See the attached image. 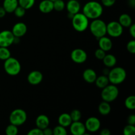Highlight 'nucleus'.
Here are the masks:
<instances>
[{
    "instance_id": "1",
    "label": "nucleus",
    "mask_w": 135,
    "mask_h": 135,
    "mask_svg": "<svg viewBox=\"0 0 135 135\" xmlns=\"http://www.w3.org/2000/svg\"><path fill=\"white\" fill-rule=\"evenodd\" d=\"M103 11V5L96 1L87 2L83 9V13L88 19L99 18L102 15Z\"/></svg>"
},
{
    "instance_id": "2",
    "label": "nucleus",
    "mask_w": 135,
    "mask_h": 135,
    "mask_svg": "<svg viewBox=\"0 0 135 135\" xmlns=\"http://www.w3.org/2000/svg\"><path fill=\"white\" fill-rule=\"evenodd\" d=\"M108 77L111 84L117 85L125 81L127 78V72L123 67H114L109 71Z\"/></svg>"
},
{
    "instance_id": "3",
    "label": "nucleus",
    "mask_w": 135,
    "mask_h": 135,
    "mask_svg": "<svg viewBox=\"0 0 135 135\" xmlns=\"http://www.w3.org/2000/svg\"><path fill=\"white\" fill-rule=\"evenodd\" d=\"M106 25L107 24H105L104 21L99 18H96L93 19L88 26L92 35L97 39H99L101 37L105 36L107 34Z\"/></svg>"
},
{
    "instance_id": "4",
    "label": "nucleus",
    "mask_w": 135,
    "mask_h": 135,
    "mask_svg": "<svg viewBox=\"0 0 135 135\" xmlns=\"http://www.w3.org/2000/svg\"><path fill=\"white\" fill-rule=\"evenodd\" d=\"M71 19L73 27L79 32L85 31L89 26V20L83 13H76L73 16Z\"/></svg>"
},
{
    "instance_id": "5",
    "label": "nucleus",
    "mask_w": 135,
    "mask_h": 135,
    "mask_svg": "<svg viewBox=\"0 0 135 135\" xmlns=\"http://www.w3.org/2000/svg\"><path fill=\"white\" fill-rule=\"evenodd\" d=\"M4 70L7 75L10 76H16L18 75L21 71V65L17 59L11 56L4 61Z\"/></svg>"
},
{
    "instance_id": "6",
    "label": "nucleus",
    "mask_w": 135,
    "mask_h": 135,
    "mask_svg": "<svg viewBox=\"0 0 135 135\" xmlns=\"http://www.w3.org/2000/svg\"><path fill=\"white\" fill-rule=\"evenodd\" d=\"M119 89L117 86L114 84H108L102 88L101 92V98L103 101L107 102H112L117 98L119 96Z\"/></svg>"
},
{
    "instance_id": "7",
    "label": "nucleus",
    "mask_w": 135,
    "mask_h": 135,
    "mask_svg": "<svg viewBox=\"0 0 135 135\" xmlns=\"http://www.w3.org/2000/svg\"><path fill=\"white\" fill-rule=\"evenodd\" d=\"M27 119V114L22 109H15L9 115V121L11 124L18 127L23 125Z\"/></svg>"
},
{
    "instance_id": "8",
    "label": "nucleus",
    "mask_w": 135,
    "mask_h": 135,
    "mask_svg": "<svg viewBox=\"0 0 135 135\" xmlns=\"http://www.w3.org/2000/svg\"><path fill=\"white\" fill-rule=\"evenodd\" d=\"M106 32L111 37L118 38L122 35L123 32V27L118 21H112L107 24Z\"/></svg>"
},
{
    "instance_id": "9",
    "label": "nucleus",
    "mask_w": 135,
    "mask_h": 135,
    "mask_svg": "<svg viewBox=\"0 0 135 135\" xmlns=\"http://www.w3.org/2000/svg\"><path fill=\"white\" fill-rule=\"evenodd\" d=\"M15 36L11 31L7 30L0 32V47H9L14 42Z\"/></svg>"
},
{
    "instance_id": "10",
    "label": "nucleus",
    "mask_w": 135,
    "mask_h": 135,
    "mask_svg": "<svg viewBox=\"0 0 135 135\" xmlns=\"http://www.w3.org/2000/svg\"><path fill=\"white\" fill-rule=\"evenodd\" d=\"M71 58L73 61L77 64L84 63L88 58V55L84 50L80 48L75 49L71 54Z\"/></svg>"
},
{
    "instance_id": "11",
    "label": "nucleus",
    "mask_w": 135,
    "mask_h": 135,
    "mask_svg": "<svg viewBox=\"0 0 135 135\" xmlns=\"http://www.w3.org/2000/svg\"><path fill=\"white\" fill-rule=\"evenodd\" d=\"M84 125L86 131L90 133H96L100 129L101 123L97 117H90L87 119Z\"/></svg>"
},
{
    "instance_id": "12",
    "label": "nucleus",
    "mask_w": 135,
    "mask_h": 135,
    "mask_svg": "<svg viewBox=\"0 0 135 135\" xmlns=\"http://www.w3.org/2000/svg\"><path fill=\"white\" fill-rule=\"evenodd\" d=\"M69 127L70 132L73 135H84L86 131L84 124L80 121H73Z\"/></svg>"
},
{
    "instance_id": "13",
    "label": "nucleus",
    "mask_w": 135,
    "mask_h": 135,
    "mask_svg": "<svg viewBox=\"0 0 135 135\" xmlns=\"http://www.w3.org/2000/svg\"><path fill=\"white\" fill-rule=\"evenodd\" d=\"M43 80V75L39 71H32L28 75L27 80L32 85H38Z\"/></svg>"
},
{
    "instance_id": "14",
    "label": "nucleus",
    "mask_w": 135,
    "mask_h": 135,
    "mask_svg": "<svg viewBox=\"0 0 135 135\" xmlns=\"http://www.w3.org/2000/svg\"><path fill=\"white\" fill-rule=\"evenodd\" d=\"M11 32L15 37L21 38L26 34L27 32V26L24 22H17L13 26Z\"/></svg>"
},
{
    "instance_id": "15",
    "label": "nucleus",
    "mask_w": 135,
    "mask_h": 135,
    "mask_svg": "<svg viewBox=\"0 0 135 135\" xmlns=\"http://www.w3.org/2000/svg\"><path fill=\"white\" fill-rule=\"evenodd\" d=\"M65 7L69 14L75 15L80 11V4L78 0H69Z\"/></svg>"
},
{
    "instance_id": "16",
    "label": "nucleus",
    "mask_w": 135,
    "mask_h": 135,
    "mask_svg": "<svg viewBox=\"0 0 135 135\" xmlns=\"http://www.w3.org/2000/svg\"><path fill=\"white\" fill-rule=\"evenodd\" d=\"M98 40L99 47L100 49L105 51V52L112 50L113 43H112V41L111 40L110 38L104 36L101 37Z\"/></svg>"
},
{
    "instance_id": "17",
    "label": "nucleus",
    "mask_w": 135,
    "mask_h": 135,
    "mask_svg": "<svg viewBox=\"0 0 135 135\" xmlns=\"http://www.w3.org/2000/svg\"><path fill=\"white\" fill-rule=\"evenodd\" d=\"M83 77L86 83H89V84H92V83H94L95 80L97 78V74L95 72L94 70L92 69H86L83 72Z\"/></svg>"
},
{
    "instance_id": "18",
    "label": "nucleus",
    "mask_w": 135,
    "mask_h": 135,
    "mask_svg": "<svg viewBox=\"0 0 135 135\" xmlns=\"http://www.w3.org/2000/svg\"><path fill=\"white\" fill-rule=\"evenodd\" d=\"M36 127L43 130V129L49 127L50 119H49L48 117L46 116V115H40L37 117L36 119Z\"/></svg>"
},
{
    "instance_id": "19",
    "label": "nucleus",
    "mask_w": 135,
    "mask_h": 135,
    "mask_svg": "<svg viewBox=\"0 0 135 135\" xmlns=\"http://www.w3.org/2000/svg\"><path fill=\"white\" fill-rule=\"evenodd\" d=\"M39 10L43 13H49L54 10V3L50 0H42L39 4Z\"/></svg>"
},
{
    "instance_id": "20",
    "label": "nucleus",
    "mask_w": 135,
    "mask_h": 135,
    "mask_svg": "<svg viewBox=\"0 0 135 135\" xmlns=\"http://www.w3.org/2000/svg\"><path fill=\"white\" fill-rule=\"evenodd\" d=\"M18 5V0H4L2 7L7 13H13Z\"/></svg>"
},
{
    "instance_id": "21",
    "label": "nucleus",
    "mask_w": 135,
    "mask_h": 135,
    "mask_svg": "<svg viewBox=\"0 0 135 135\" xmlns=\"http://www.w3.org/2000/svg\"><path fill=\"white\" fill-rule=\"evenodd\" d=\"M73 121L70 116L69 113H63L59 115L58 118V123L59 125L64 127H68L72 123Z\"/></svg>"
},
{
    "instance_id": "22",
    "label": "nucleus",
    "mask_w": 135,
    "mask_h": 135,
    "mask_svg": "<svg viewBox=\"0 0 135 135\" xmlns=\"http://www.w3.org/2000/svg\"><path fill=\"white\" fill-rule=\"evenodd\" d=\"M102 61L104 65L108 68H112L115 67L117 63V59L115 56L112 54H106Z\"/></svg>"
},
{
    "instance_id": "23",
    "label": "nucleus",
    "mask_w": 135,
    "mask_h": 135,
    "mask_svg": "<svg viewBox=\"0 0 135 135\" xmlns=\"http://www.w3.org/2000/svg\"><path fill=\"white\" fill-rule=\"evenodd\" d=\"M118 22L123 28H129L133 24L131 17L126 13H123L120 15Z\"/></svg>"
},
{
    "instance_id": "24",
    "label": "nucleus",
    "mask_w": 135,
    "mask_h": 135,
    "mask_svg": "<svg viewBox=\"0 0 135 135\" xmlns=\"http://www.w3.org/2000/svg\"><path fill=\"white\" fill-rule=\"evenodd\" d=\"M111 105L109 102L102 101L98 105V112L102 115H108L111 112Z\"/></svg>"
},
{
    "instance_id": "25",
    "label": "nucleus",
    "mask_w": 135,
    "mask_h": 135,
    "mask_svg": "<svg viewBox=\"0 0 135 135\" xmlns=\"http://www.w3.org/2000/svg\"><path fill=\"white\" fill-rule=\"evenodd\" d=\"M94 83L96 84V86L99 88H104V87L108 85L109 83V79H108V76L106 75H100V76H97Z\"/></svg>"
},
{
    "instance_id": "26",
    "label": "nucleus",
    "mask_w": 135,
    "mask_h": 135,
    "mask_svg": "<svg viewBox=\"0 0 135 135\" xmlns=\"http://www.w3.org/2000/svg\"><path fill=\"white\" fill-rule=\"evenodd\" d=\"M36 0H18V5L28 10L34 6Z\"/></svg>"
},
{
    "instance_id": "27",
    "label": "nucleus",
    "mask_w": 135,
    "mask_h": 135,
    "mask_svg": "<svg viewBox=\"0 0 135 135\" xmlns=\"http://www.w3.org/2000/svg\"><path fill=\"white\" fill-rule=\"evenodd\" d=\"M125 105L129 110H134L135 109V96H129L125 101Z\"/></svg>"
},
{
    "instance_id": "28",
    "label": "nucleus",
    "mask_w": 135,
    "mask_h": 135,
    "mask_svg": "<svg viewBox=\"0 0 135 135\" xmlns=\"http://www.w3.org/2000/svg\"><path fill=\"white\" fill-rule=\"evenodd\" d=\"M11 55V54L8 47H0V59L1 60H6L8 58L10 57Z\"/></svg>"
},
{
    "instance_id": "29",
    "label": "nucleus",
    "mask_w": 135,
    "mask_h": 135,
    "mask_svg": "<svg viewBox=\"0 0 135 135\" xmlns=\"http://www.w3.org/2000/svg\"><path fill=\"white\" fill-rule=\"evenodd\" d=\"M18 132V127L13 124L10 123L5 129V133L7 135H17Z\"/></svg>"
},
{
    "instance_id": "30",
    "label": "nucleus",
    "mask_w": 135,
    "mask_h": 135,
    "mask_svg": "<svg viewBox=\"0 0 135 135\" xmlns=\"http://www.w3.org/2000/svg\"><path fill=\"white\" fill-rule=\"evenodd\" d=\"M53 3H54V10L57 11H62L65 8V3L63 0H55Z\"/></svg>"
},
{
    "instance_id": "31",
    "label": "nucleus",
    "mask_w": 135,
    "mask_h": 135,
    "mask_svg": "<svg viewBox=\"0 0 135 135\" xmlns=\"http://www.w3.org/2000/svg\"><path fill=\"white\" fill-rule=\"evenodd\" d=\"M67 134V132L65 129V127L61 126V125H59L53 129V134L54 135H66Z\"/></svg>"
},
{
    "instance_id": "32",
    "label": "nucleus",
    "mask_w": 135,
    "mask_h": 135,
    "mask_svg": "<svg viewBox=\"0 0 135 135\" xmlns=\"http://www.w3.org/2000/svg\"><path fill=\"white\" fill-rule=\"evenodd\" d=\"M69 114L73 121H78L81 119L82 113L79 109H73Z\"/></svg>"
},
{
    "instance_id": "33",
    "label": "nucleus",
    "mask_w": 135,
    "mask_h": 135,
    "mask_svg": "<svg viewBox=\"0 0 135 135\" xmlns=\"http://www.w3.org/2000/svg\"><path fill=\"white\" fill-rule=\"evenodd\" d=\"M124 135H134L135 134V127L134 125H129L125 126L123 129Z\"/></svg>"
},
{
    "instance_id": "34",
    "label": "nucleus",
    "mask_w": 135,
    "mask_h": 135,
    "mask_svg": "<svg viewBox=\"0 0 135 135\" xmlns=\"http://www.w3.org/2000/svg\"><path fill=\"white\" fill-rule=\"evenodd\" d=\"M13 13H14L16 17H18V18H21V17L25 16V13H26V9H25L23 7L20 6V5H18V7L15 9Z\"/></svg>"
},
{
    "instance_id": "35",
    "label": "nucleus",
    "mask_w": 135,
    "mask_h": 135,
    "mask_svg": "<svg viewBox=\"0 0 135 135\" xmlns=\"http://www.w3.org/2000/svg\"><path fill=\"white\" fill-rule=\"evenodd\" d=\"M94 54L95 57H96L98 59H99V60H102V59H104V57H105V55H106L105 51H104L103 50H102V49H100V47L96 50Z\"/></svg>"
},
{
    "instance_id": "36",
    "label": "nucleus",
    "mask_w": 135,
    "mask_h": 135,
    "mask_svg": "<svg viewBox=\"0 0 135 135\" xmlns=\"http://www.w3.org/2000/svg\"><path fill=\"white\" fill-rule=\"evenodd\" d=\"M127 51L131 54H135V41H129L127 45Z\"/></svg>"
},
{
    "instance_id": "37",
    "label": "nucleus",
    "mask_w": 135,
    "mask_h": 135,
    "mask_svg": "<svg viewBox=\"0 0 135 135\" xmlns=\"http://www.w3.org/2000/svg\"><path fill=\"white\" fill-rule=\"evenodd\" d=\"M27 134L28 135H43V131H42V129L36 127V128H34V129L29 131Z\"/></svg>"
},
{
    "instance_id": "38",
    "label": "nucleus",
    "mask_w": 135,
    "mask_h": 135,
    "mask_svg": "<svg viewBox=\"0 0 135 135\" xmlns=\"http://www.w3.org/2000/svg\"><path fill=\"white\" fill-rule=\"evenodd\" d=\"M115 1L116 0H101V4L107 7H109L113 6L115 3Z\"/></svg>"
},
{
    "instance_id": "39",
    "label": "nucleus",
    "mask_w": 135,
    "mask_h": 135,
    "mask_svg": "<svg viewBox=\"0 0 135 135\" xmlns=\"http://www.w3.org/2000/svg\"><path fill=\"white\" fill-rule=\"evenodd\" d=\"M127 123L129 125H134L135 124V115H131L127 118Z\"/></svg>"
},
{
    "instance_id": "40",
    "label": "nucleus",
    "mask_w": 135,
    "mask_h": 135,
    "mask_svg": "<svg viewBox=\"0 0 135 135\" xmlns=\"http://www.w3.org/2000/svg\"><path fill=\"white\" fill-rule=\"evenodd\" d=\"M129 33L131 35V36L133 38H135V25L134 24H132L130 26H129Z\"/></svg>"
},
{
    "instance_id": "41",
    "label": "nucleus",
    "mask_w": 135,
    "mask_h": 135,
    "mask_svg": "<svg viewBox=\"0 0 135 135\" xmlns=\"http://www.w3.org/2000/svg\"><path fill=\"white\" fill-rule=\"evenodd\" d=\"M43 131V135H52L53 134V129H50L48 127L46 129L42 130Z\"/></svg>"
},
{
    "instance_id": "42",
    "label": "nucleus",
    "mask_w": 135,
    "mask_h": 135,
    "mask_svg": "<svg viewBox=\"0 0 135 135\" xmlns=\"http://www.w3.org/2000/svg\"><path fill=\"white\" fill-rule=\"evenodd\" d=\"M100 134L101 135H110L111 134V132L109 131V129H102L101 131H100Z\"/></svg>"
},
{
    "instance_id": "43",
    "label": "nucleus",
    "mask_w": 135,
    "mask_h": 135,
    "mask_svg": "<svg viewBox=\"0 0 135 135\" xmlns=\"http://www.w3.org/2000/svg\"><path fill=\"white\" fill-rule=\"evenodd\" d=\"M7 12L5 11V10L4 9V8L3 7H0V18H3L5 16Z\"/></svg>"
},
{
    "instance_id": "44",
    "label": "nucleus",
    "mask_w": 135,
    "mask_h": 135,
    "mask_svg": "<svg viewBox=\"0 0 135 135\" xmlns=\"http://www.w3.org/2000/svg\"><path fill=\"white\" fill-rule=\"evenodd\" d=\"M109 70L108 69V67H107V69H105L103 70V74H104V75H106V76H108V74H109Z\"/></svg>"
},
{
    "instance_id": "45",
    "label": "nucleus",
    "mask_w": 135,
    "mask_h": 135,
    "mask_svg": "<svg viewBox=\"0 0 135 135\" xmlns=\"http://www.w3.org/2000/svg\"><path fill=\"white\" fill-rule=\"evenodd\" d=\"M50 1H53V2H54V1H55V0H50Z\"/></svg>"
},
{
    "instance_id": "46",
    "label": "nucleus",
    "mask_w": 135,
    "mask_h": 135,
    "mask_svg": "<svg viewBox=\"0 0 135 135\" xmlns=\"http://www.w3.org/2000/svg\"><path fill=\"white\" fill-rule=\"evenodd\" d=\"M78 1H79V0H78Z\"/></svg>"
}]
</instances>
